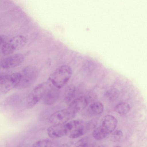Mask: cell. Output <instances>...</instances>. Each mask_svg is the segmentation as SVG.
<instances>
[{"label": "cell", "mask_w": 147, "mask_h": 147, "mask_svg": "<svg viewBox=\"0 0 147 147\" xmlns=\"http://www.w3.org/2000/svg\"><path fill=\"white\" fill-rule=\"evenodd\" d=\"M71 68L67 65L58 67L49 77L48 82L52 87L59 89L68 82L72 75Z\"/></svg>", "instance_id": "cell-1"}, {"label": "cell", "mask_w": 147, "mask_h": 147, "mask_svg": "<svg viewBox=\"0 0 147 147\" xmlns=\"http://www.w3.org/2000/svg\"><path fill=\"white\" fill-rule=\"evenodd\" d=\"M64 126L65 135L69 138L75 139L85 134L89 125L82 121L74 120L64 124Z\"/></svg>", "instance_id": "cell-2"}, {"label": "cell", "mask_w": 147, "mask_h": 147, "mask_svg": "<svg viewBox=\"0 0 147 147\" xmlns=\"http://www.w3.org/2000/svg\"><path fill=\"white\" fill-rule=\"evenodd\" d=\"M48 82L40 84L34 88L27 96L26 107L30 109L34 107L42 98L45 93L51 87Z\"/></svg>", "instance_id": "cell-3"}, {"label": "cell", "mask_w": 147, "mask_h": 147, "mask_svg": "<svg viewBox=\"0 0 147 147\" xmlns=\"http://www.w3.org/2000/svg\"><path fill=\"white\" fill-rule=\"evenodd\" d=\"M77 113L68 107L57 111L52 114L49 118V121L52 125L64 124L74 118Z\"/></svg>", "instance_id": "cell-4"}, {"label": "cell", "mask_w": 147, "mask_h": 147, "mask_svg": "<svg viewBox=\"0 0 147 147\" xmlns=\"http://www.w3.org/2000/svg\"><path fill=\"white\" fill-rule=\"evenodd\" d=\"M21 74L20 82L16 88L20 90L26 88L34 83L38 77L39 72L35 67H28L24 69Z\"/></svg>", "instance_id": "cell-5"}, {"label": "cell", "mask_w": 147, "mask_h": 147, "mask_svg": "<svg viewBox=\"0 0 147 147\" xmlns=\"http://www.w3.org/2000/svg\"><path fill=\"white\" fill-rule=\"evenodd\" d=\"M26 42V38L22 35L15 36L3 45L1 48L2 53L9 55L22 48Z\"/></svg>", "instance_id": "cell-6"}, {"label": "cell", "mask_w": 147, "mask_h": 147, "mask_svg": "<svg viewBox=\"0 0 147 147\" xmlns=\"http://www.w3.org/2000/svg\"><path fill=\"white\" fill-rule=\"evenodd\" d=\"M24 59V55L21 53H16L9 55L3 58L0 61L2 68L9 69L20 65Z\"/></svg>", "instance_id": "cell-7"}, {"label": "cell", "mask_w": 147, "mask_h": 147, "mask_svg": "<svg viewBox=\"0 0 147 147\" xmlns=\"http://www.w3.org/2000/svg\"><path fill=\"white\" fill-rule=\"evenodd\" d=\"M21 76V73L18 72L9 75L5 82L1 85L2 92L6 93L13 88H16L20 82Z\"/></svg>", "instance_id": "cell-8"}, {"label": "cell", "mask_w": 147, "mask_h": 147, "mask_svg": "<svg viewBox=\"0 0 147 147\" xmlns=\"http://www.w3.org/2000/svg\"><path fill=\"white\" fill-rule=\"evenodd\" d=\"M117 120L116 118L111 115H107L101 120L100 126L108 135L112 133L117 127Z\"/></svg>", "instance_id": "cell-9"}, {"label": "cell", "mask_w": 147, "mask_h": 147, "mask_svg": "<svg viewBox=\"0 0 147 147\" xmlns=\"http://www.w3.org/2000/svg\"><path fill=\"white\" fill-rule=\"evenodd\" d=\"M89 102L86 96H82L72 101L68 107L77 113L84 109L87 106Z\"/></svg>", "instance_id": "cell-10"}, {"label": "cell", "mask_w": 147, "mask_h": 147, "mask_svg": "<svg viewBox=\"0 0 147 147\" xmlns=\"http://www.w3.org/2000/svg\"><path fill=\"white\" fill-rule=\"evenodd\" d=\"M64 124H53L47 130L48 135L52 138H60L65 135Z\"/></svg>", "instance_id": "cell-11"}, {"label": "cell", "mask_w": 147, "mask_h": 147, "mask_svg": "<svg viewBox=\"0 0 147 147\" xmlns=\"http://www.w3.org/2000/svg\"><path fill=\"white\" fill-rule=\"evenodd\" d=\"M58 90L52 87L51 88H49L43 97L44 102L46 104L49 105L53 103L59 95Z\"/></svg>", "instance_id": "cell-12"}, {"label": "cell", "mask_w": 147, "mask_h": 147, "mask_svg": "<svg viewBox=\"0 0 147 147\" xmlns=\"http://www.w3.org/2000/svg\"><path fill=\"white\" fill-rule=\"evenodd\" d=\"M88 111L90 114L97 115L101 114L104 110L102 104L99 101H95L91 103L88 106Z\"/></svg>", "instance_id": "cell-13"}, {"label": "cell", "mask_w": 147, "mask_h": 147, "mask_svg": "<svg viewBox=\"0 0 147 147\" xmlns=\"http://www.w3.org/2000/svg\"><path fill=\"white\" fill-rule=\"evenodd\" d=\"M119 95V90L116 88H111L108 89L104 93L105 98L110 101L116 100Z\"/></svg>", "instance_id": "cell-14"}, {"label": "cell", "mask_w": 147, "mask_h": 147, "mask_svg": "<svg viewBox=\"0 0 147 147\" xmlns=\"http://www.w3.org/2000/svg\"><path fill=\"white\" fill-rule=\"evenodd\" d=\"M130 109L129 104L126 102L119 103L116 106L115 110L119 114L121 115H125L127 114Z\"/></svg>", "instance_id": "cell-15"}, {"label": "cell", "mask_w": 147, "mask_h": 147, "mask_svg": "<svg viewBox=\"0 0 147 147\" xmlns=\"http://www.w3.org/2000/svg\"><path fill=\"white\" fill-rule=\"evenodd\" d=\"M32 147H56L54 143L49 139H43L35 142Z\"/></svg>", "instance_id": "cell-16"}, {"label": "cell", "mask_w": 147, "mask_h": 147, "mask_svg": "<svg viewBox=\"0 0 147 147\" xmlns=\"http://www.w3.org/2000/svg\"><path fill=\"white\" fill-rule=\"evenodd\" d=\"M99 126L93 131L92 133L93 137L97 140H100L105 138L108 135Z\"/></svg>", "instance_id": "cell-17"}, {"label": "cell", "mask_w": 147, "mask_h": 147, "mask_svg": "<svg viewBox=\"0 0 147 147\" xmlns=\"http://www.w3.org/2000/svg\"><path fill=\"white\" fill-rule=\"evenodd\" d=\"M76 91L75 87L73 85L68 86L65 90L64 97L66 101H70L74 97Z\"/></svg>", "instance_id": "cell-18"}, {"label": "cell", "mask_w": 147, "mask_h": 147, "mask_svg": "<svg viewBox=\"0 0 147 147\" xmlns=\"http://www.w3.org/2000/svg\"><path fill=\"white\" fill-rule=\"evenodd\" d=\"M112 133L111 136V140L113 142H118L120 141L123 137V133L119 130H116Z\"/></svg>", "instance_id": "cell-19"}, {"label": "cell", "mask_w": 147, "mask_h": 147, "mask_svg": "<svg viewBox=\"0 0 147 147\" xmlns=\"http://www.w3.org/2000/svg\"><path fill=\"white\" fill-rule=\"evenodd\" d=\"M89 140L87 137L82 138L77 141L75 144V147H88Z\"/></svg>", "instance_id": "cell-20"}, {"label": "cell", "mask_w": 147, "mask_h": 147, "mask_svg": "<svg viewBox=\"0 0 147 147\" xmlns=\"http://www.w3.org/2000/svg\"><path fill=\"white\" fill-rule=\"evenodd\" d=\"M9 75L5 72H0V85L4 84Z\"/></svg>", "instance_id": "cell-21"}, {"label": "cell", "mask_w": 147, "mask_h": 147, "mask_svg": "<svg viewBox=\"0 0 147 147\" xmlns=\"http://www.w3.org/2000/svg\"><path fill=\"white\" fill-rule=\"evenodd\" d=\"M59 147H69V146L66 144L61 145Z\"/></svg>", "instance_id": "cell-22"}, {"label": "cell", "mask_w": 147, "mask_h": 147, "mask_svg": "<svg viewBox=\"0 0 147 147\" xmlns=\"http://www.w3.org/2000/svg\"><path fill=\"white\" fill-rule=\"evenodd\" d=\"M3 41V38L0 35V46L1 45Z\"/></svg>", "instance_id": "cell-23"}, {"label": "cell", "mask_w": 147, "mask_h": 147, "mask_svg": "<svg viewBox=\"0 0 147 147\" xmlns=\"http://www.w3.org/2000/svg\"><path fill=\"white\" fill-rule=\"evenodd\" d=\"M114 147H121L120 146H115Z\"/></svg>", "instance_id": "cell-24"}]
</instances>
